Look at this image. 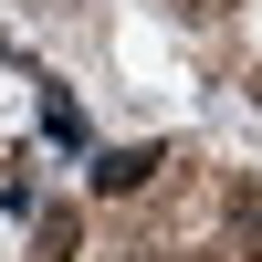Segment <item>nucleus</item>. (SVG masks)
Returning <instances> with one entry per match:
<instances>
[{
  "instance_id": "nucleus-1",
  "label": "nucleus",
  "mask_w": 262,
  "mask_h": 262,
  "mask_svg": "<svg viewBox=\"0 0 262 262\" xmlns=\"http://www.w3.org/2000/svg\"><path fill=\"white\" fill-rule=\"evenodd\" d=\"M168 179V147H105L95 158V200H147Z\"/></svg>"
},
{
  "instance_id": "nucleus-2",
  "label": "nucleus",
  "mask_w": 262,
  "mask_h": 262,
  "mask_svg": "<svg viewBox=\"0 0 262 262\" xmlns=\"http://www.w3.org/2000/svg\"><path fill=\"white\" fill-rule=\"evenodd\" d=\"M74 242H84V221H74V210H42V231H32V262H74Z\"/></svg>"
},
{
  "instance_id": "nucleus-3",
  "label": "nucleus",
  "mask_w": 262,
  "mask_h": 262,
  "mask_svg": "<svg viewBox=\"0 0 262 262\" xmlns=\"http://www.w3.org/2000/svg\"><path fill=\"white\" fill-rule=\"evenodd\" d=\"M168 11H179V21H231L242 0H168Z\"/></svg>"
},
{
  "instance_id": "nucleus-4",
  "label": "nucleus",
  "mask_w": 262,
  "mask_h": 262,
  "mask_svg": "<svg viewBox=\"0 0 262 262\" xmlns=\"http://www.w3.org/2000/svg\"><path fill=\"white\" fill-rule=\"evenodd\" d=\"M42 11H74V0H42Z\"/></svg>"
},
{
  "instance_id": "nucleus-5",
  "label": "nucleus",
  "mask_w": 262,
  "mask_h": 262,
  "mask_svg": "<svg viewBox=\"0 0 262 262\" xmlns=\"http://www.w3.org/2000/svg\"><path fill=\"white\" fill-rule=\"evenodd\" d=\"M252 105H262V74H252Z\"/></svg>"
}]
</instances>
